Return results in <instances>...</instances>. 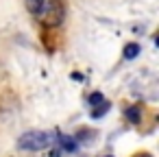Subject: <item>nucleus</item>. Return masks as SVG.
<instances>
[{
  "mask_svg": "<svg viewBox=\"0 0 159 157\" xmlns=\"http://www.w3.org/2000/svg\"><path fill=\"white\" fill-rule=\"evenodd\" d=\"M50 144H55V135L48 131H26L18 140V148L22 150H44Z\"/></svg>",
  "mask_w": 159,
  "mask_h": 157,
  "instance_id": "f257e3e1",
  "label": "nucleus"
},
{
  "mask_svg": "<svg viewBox=\"0 0 159 157\" xmlns=\"http://www.w3.org/2000/svg\"><path fill=\"white\" fill-rule=\"evenodd\" d=\"M46 26H57L59 22H61V18H63V7H61V2L59 0H48V2H44V7H42V11H39V16H37Z\"/></svg>",
  "mask_w": 159,
  "mask_h": 157,
  "instance_id": "f03ea898",
  "label": "nucleus"
},
{
  "mask_svg": "<svg viewBox=\"0 0 159 157\" xmlns=\"http://www.w3.org/2000/svg\"><path fill=\"white\" fill-rule=\"evenodd\" d=\"M57 142H59V144H61L68 153H74V150L79 148V146H76V142H74V137H68V135H61Z\"/></svg>",
  "mask_w": 159,
  "mask_h": 157,
  "instance_id": "7ed1b4c3",
  "label": "nucleus"
},
{
  "mask_svg": "<svg viewBox=\"0 0 159 157\" xmlns=\"http://www.w3.org/2000/svg\"><path fill=\"white\" fill-rule=\"evenodd\" d=\"M44 2H46V0H26V9H29V13L39 16V11H42V7H44Z\"/></svg>",
  "mask_w": 159,
  "mask_h": 157,
  "instance_id": "20e7f679",
  "label": "nucleus"
},
{
  "mask_svg": "<svg viewBox=\"0 0 159 157\" xmlns=\"http://www.w3.org/2000/svg\"><path fill=\"white\" fill-rule=\"evenodd\" d=\"M122 55H124V59H135L139 55V44H126Z\"/></svg>",
  "mask_w": 159,
  "mask_h": 157,
  "instance_id": "39448f33",
  "label": "nucleus"
},
{
  "mask_svg": "<svg viewBox=\"0 0 159 157\" xmlns=\"http://www.w3.org/2000/svg\"><path fill=\"white\" fill-rule=\"evenodd\" d=\"M124 116L131 120V122H139V105H131L124 109Z\"/></svg>",
  "mask_w": 159,
  "mask_h": 157,
  "instance_id": "423d86ee",
  "label": "nucleus"
},
{
  "mask_svg": "<svg viewBox=\"0 0 159 157\" xmlns=\"http://www.w3.org/2000/svg\"><path fill=\"white\" fill-rule=\"evenodd\" d=\"M105 103V98H102V94L100 92H94V94H89V105L92 107H96V105H102Z\"/></svg>",
  "mask_w": 159,
  "mask_h": 157,
  "instance_id": "0eeeda50",
  "label": "nucleus"
},
{
  "mask_svg": "<svg viewBox=\"0 0 159 157\" xmlns=\"http://www.w3.org/2000/svg\"><path fill=\"white\" fill-rule=\"evenodd\" d=\"M109 107H111L109 103H102L98 109H94V111H92V116H94V118H100V116H105V113L109 111Z\"/></svg>",
  "mask_w": 159,
  "mask_h": 157,
  "instance_id": "6e6552de",
  "label": "nucleus"
},
{
  "mask_svg": "<svg viewBox=\"0 0 159 157\" xmlns=\"http://www.w3.org/2000/svg\"><path fill=\"white\" fill-rule=\"evenodd\" d=\"M137 157H150V155H146V153H144V155H137Z\"/></svg>",
  "mask_w": 159,
  "mask_h": 157,
  "instance_id": "1a4fd4ad",
  "label": "nucleus"
},
{
  "mask_svg": "<svg viewBox=\"0 0 159 157\" xmlns=\"http://www.w3.org/2000/svg\"><path fill=\"white\" fill-rule=\"evenodd\" d=\"M107 157H109V155H107Z\"/></svg>",
  "mask_w": 159,
  "mask_h": 157,
  "instance_id": "9d476101",
  "label": "nucleus"
}]
</instances>
